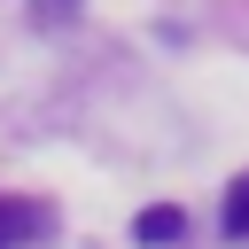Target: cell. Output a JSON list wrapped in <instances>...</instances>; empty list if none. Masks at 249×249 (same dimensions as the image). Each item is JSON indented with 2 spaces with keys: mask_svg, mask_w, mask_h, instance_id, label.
Returning <instances> with one entry per match:
<instances>
[{
  "mask_svg": "<svg viewBox=\"0 0 249 249\" xmlns=\"http://www.w3.org/2000/svg\"><path fill=\"white\" fill-rule=\"evenodd\" d=\"M31 233H47V210H39V202H8V195H0V249H23Z\"/></svg>",
  "mask_w": 249,
  "mask_h": 249,
  "instance_id": "1",
  "label": "cell"
},
{
  "mask_svg": "<svg viewBox=\"0 0 249 249\" xmlns=\"http://www.w3.org/2000/svg\"><path fill=\"white\" fill-rule=\"evenodd\" d=\"M132 233L156 249V241H179V233H187V218H179L171 202H156V210H140V218H132Z\"/></svg>",
  "mask_w": 249,
  "mask_h": 249,
  "instance_id": "2",
  "label": "cell"
},
{
  "mask_svg": "<svg viewBox=\"0 0 249 249\" xmlns=\"http://www.w3.org/2000/svg\"><path fill=\"white\" fill-rule=\"evenodd\" d=\"M218 226H226L233 241H249V171H241V179L226 187V210H218Z\"/></svg>",
  "mask_w": 249,
  "mask_h": 249,
  "instance_id": "3",
  "label": "cell"
},
{
  "mask_svg": "<svg viewBox=\"0 0 249 249\" xmlns=\"http://www.w3.org/2000/svg\"><path fill=\"white\" fill-rule=\"evenodd\" d=\"M78 8H86V0H31V16H39V23H70Z\"/></svg>",
  "mask_w": 249,
  "mask_h": 249,
  "instance_id": "4",
  "label": "cell"
}]
</instances>
